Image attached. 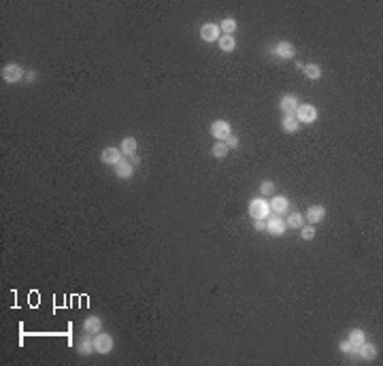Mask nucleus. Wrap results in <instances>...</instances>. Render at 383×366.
<instances>
[{
  "mask_svg": "<svg viewBox=\"0 0 383 366\" xmlns=\"http://www.w3.org/2000/svg\"><path fill=\"white\" fill-rule=\"evenodd\" d=\"M247 211H249V218H253V220H266V218H270V205H268V200L264 196L251 198Z\"/></svg>",
  "mask_w": 383,
  "mask_h": 366,
  "instance_id": "1",
  "label": "nucleus"
},
{
  "mask_svg": "<svg viewBox=\"0 0 383 366\" xmlns=\"http://www.w3.org/2000/svg\"><path fill=\"white\" fill-rule=\"evenodd\" d=\"M113 347H115V341H113V337H111L109 332L94 334V352L98 354V356L111 354V352H113Z\"/></svg>",
  "mask_w": 383,
  "mask_h": 366,
  "instance_id": "2",
  "label": "nucleus"
},
{
  "mask_svg": "<svg viewBox=\"0 0 383 366\" xmlns=\"http://www.w3.org/2000/svg\"><path fill=\"white\" fill-rule=\"evenodd\" d=\"M296 119H298V124L303 126V124H315L317 122V109L313 107V104L309 102H305V104H298V109H296Z\"/></svg>",
  "mask_w": 383,
  "mask_h": 366,
  "instance_id": "3",
  "label": "nucleus"
},
{
  "mask_svg": "<svg viewBox=\"0 0 383 366\" xmlns=\"http://www.w3.org/2000/svg\"><path fill=\"white\" fill-rule=\"evenodd\" d=\"M209 132H211V137L215 141H224V143H226V139L232 134V128L226 119H215V122L209 126Z\"/></svg>",
  "mask_w": 383,
  "mask_h": 366,
  "instance_id": "4",
  "label": "nucleus"
},
{
  "mask_svg": "<svg viewBox=\"0 0 383 366\" xmlns=\"http://www.w3.org/2000/svg\"><path fill=\"white\" fill-rule=\"evenodd\" d=\"M268 205H270V213H275V215H288L290 213V198L288 196H281V194H273L268 200Z\"/></svg>",
  "mask_w": 383,
  "mask_h": 366,
  "instance_id": "5",
  "label": "nucleus"
},
{
  "mask_svg": "<svg viewBox=\"0 0 383 366\" xmlns=\"http://www.w3.org/2000/svg\"><path fill=\"white\" fill-rule=\"evenodd\" d=\"M24 69L17 64V62H9L2 69V79H4V83H19L21 79H24Z\"/></svg>",
  "mask_w": 383,
  "mask_h": 366,
  "instance_id": "6",
  "label": "nucleus"
},
{
  "mask_svg": "<svg viewBox=\"0 0 383 366\" xmlns=\"http://www.w3.org/2000/svg\"><path fill=\"white\" fill-rule=\"evenodd\" d=\"M122 160H124V153L119 147H104L100 151V162L107 164V166H117Z\"/></svg>",
  "mask_w": 383,
  "mask_h": 366,
  "instance_id": "7",
  "label": "nucleus"
},
{
  "mask_svg": "<svg viewBox=\"0 0 383 366\" xmlns=\"http://www.w3.org/2000/svg\"><path fill=\"white\" fill-rule=\"evenodd\" d=\"M222 36V30H220V24H213V21H207V24L200 26V39L205 43H215L220 41Z\"/></svg>",
  "mask_w": 383,
  "mask_h": 366,
  "instance_id": "8",
  "label": "nucleus"
},
{
  "mask_svg": "<svg viewBox=\"0 0 383 366\" xmlns=\"http://www.w3.org/2000/svg\"><path fill=\"white\" fill-rule=\"evenodd\" d=\"M285 230H288V223H285L283 218L275 215V218H266V232L270 236H283Z\"/></svg>",
  "mask_w": 383,
  "mask_h": 366,
  "instance_id": "9",
  "label": "nucleus"
},
{
  "mask_svg": "<svg viewBox=\"0 0 383 366\" xmlns=\"http://www.w3.org/2000/svg\"><path fill=\"white\" fill-rule=\"evenodd\" d=\"M298 104H300V100H298L296 94H283L281 100H279V109H281L283 115H294Z\"/></svg>",
  "mask_w": 383,
  "mask_h": 366,
  "instance_id": "10",
  "label": "nucleus"
},
{
  "mask_svg": "<svg viewBox=\"0 0 383 366\" xmlns=\"http://www.w3.org/2000/svg\"><path fill=\"white\" fill-rule=\"evenodd\" d=\"M324 218H326V207L324 205H311L309 209H306V213H305V221H309L311 226L324 221Z\"/></svg>",
  "mask_w": 383,
  "mask_h": 366,
  "instance_id": "11",
  "label": "nucleus"
},
{
  "mask_svg": "<svg viewBox=\"0 0 383 366\" xmlns=\"http://www.w3.org/2000/svg\"><path fill=\"white\" fill-rule=\"evenodd\" d=\"M273 54L277 58H281V60H294L296 56V47L292 45L290 41H281V43H277V47L273 49Z\"/></svg>",
  "mask_w": 383,
  "mask_h": 366,
  "instance_id": "12",
  "label": "nucleus"
},
{
  "mask_svg": "<svg viewBox=\"0 0 383 366\" xmlns=\"http://www.w3.org/2000/svg\"><path fill=\"white\" fill-rule=\"evenodd\" d=\"M77 354L83 356V358L96 354V352H94V337H92V334H85V332H83V337L77 341Z\"/></svg>",
  "mask_w": 383,
  "mask_h": 366,
  "instance_id": "13",
  "label": "nucleus"
},
{
  "mask_svg": "<svg viewBox=\"0 0 383 366\" xmlns=\"http://www.w3.org/2000/svg\"><path fill=\"white\" fill-rule=\"evenodd\" d=\"M83 332L85 334H98V332H102V319L98 317V315H87L85 319H83Z\"/></svg>",
  "mask_w": 383,
  "mask_h": 366,
  "instance_id": "14",
  "label": "nucleus"
},
{
  "mask_svg": "<svg viewBox=\"0 0 383 366\" xmlns=\"http://www.w3.org/2000/svg\"><path fill=\"white\" fill-rule=\"evenodd\" d=\"M119 149H122L124 158H134V155H137V149H139V141L134 137H126L122 141V145H119Z\"/></svg>",
  "mask_w": 383,
  "mask_h": 366,
  "instance_id": "15",
  "label": "nucleus"
},
{
  "mask_svg": "<svg viewBox=\"0 0 383 366\" xmlns=\"http://www.w3.org/2000/svg\"><path fill=\"white\" fill-rule=\"evenodd\" d=\"M354 356H358V358H362V360H375L377 358V347L373 345V343H362L358 349H356V354Z\"/></svg>",
  "mask_w": 383,
  "mask_h": 366,
  "instance_id": "16",
  "label": "nucleus"
},
{
  "mask_svg": "<svg viewBox=\"0 0 383 366\" xmlns=\"http://www.w3.org/2000/svg\"><path fill=\"white\" fill-rule=\"evenodd\" d=\"M281 128H283V132H288V134L300 132V124H298L296 115H283L281 117Z\"/></svg>",
  "mask_w": 383,
  "mask_h": 366,
  "instance_id": "17",
  "label": "nucleus"
},
{
  "mask_svg": "<svg viewBox=\"0 0 383 366\" xmlns=\"http://www.w3.org/2000/svg\"><path fill=\"white\" fill-rule=\"evenodd\" d=\"M113 170H115V177H117V179H124V181L134 175V166H132L130 162H126V160H122V162L117 164V166H113Z\"/></svg>",
  "mask_w": 383,
  "mask_h": 366,
  "instance_id": "18",
  "label": "nucleus"
},
{
  "mask_svg": "<svg viewBox=\"0 0 383 366\" xmlns=\"http://www.w3.org/2000/svg\"><path fill=\"white\" fill-rule=\"evenodd\" d=\"M217 45H220V49L224 51V54H232V51L236 49V41H234V36L232 34H222Z\"/></svg>",
  "mask_w": 383,
  "mask_h": 366,
  "instance_id": "19",
  "label": "nucleus"
},
{
  "mask_svg": "<svg viewBox=\"0 0 383 366\" xmlns=\"http://www.w3.org/2000/svg\"><path fill=\"white\" fill-rule=\"evenodd\" d=\"M347 341L351 343V347H354V354H356V349L362 345V343L366 341V334H364V330H360V328H354V330L349 332V337H347Z\"/></svg>",
  "mask_w": 383,
  "mask_h": 366,
  "instance_id": "20",
  "label": "nucleus"
},
{
  "mask_svg": "<svg viewBox=\"0 0 383 366\" xmlns=\"http://www.w3.org/2000/svg\"><path fill=\"white\" fill-rule=\"evenodd\" d=\"M228 153H230V149H228V145L224 143V141H217V143L211 147V155H213V158H217V160H226Z\"/></svg>",
  "mask_w": 383,
  "mask_h": 366,
  "instance_id": "21",
  "label": "nucleus"
},
{
  "mask_svg": "<svg viewBox=\"0 0 383 366\" xmlns=\"http://www.w3.org/2000/svg\"><path fill=\"white\" fill-rule=\"evenodd\" d=\"M285 223H288V228H303L305 226V215L303 213H298V211H294V213H290V218L285 220Z\"/></svg>",
  "mask_w": 383,
  "mask_h": 366,
  "instance_id": "22",
  "label": "nucleus"
},
{
  "mask_svg": "<svg viewBox=\"0 0 383 366\" xmlns=\"http://www.w3.org/2000/svg\"><path fill=\"white\" fill-rule=\"evenodd\" d=\"M303 73L306 74V77H309L311 81H317L319 77H321V69H319V64H305L303 66Z\"/></svg>",
  "mask_w": 383,
  "mask_h": 366,
  "instance_id": "23",
  "label": "nucleus"
},
{
  "mask_svg": "<svg viewBox=\"0 0 383 366\" xmlns=\"http://www.w3.org/2000/svg\"><path fill=\"white\" fill-rule=\"evenodd\" d=\"M220 30H222V34H232L236 30V19L234 17H226L220 24Z\"/></svg>",
  "mask_w": 383,
  "mask_h": 366,
  "instance_id": "24",
  "label": "nucleus"
},
{
  "mask_svg": "<svg viewBox=\"0 0 383 366\" xmlns=\"http://www.w3.org/2000/svg\"><path fill=\"white\" fill-rule=\"evenodd\" d=\"M275 194V183L270 181V179H264V181L260 183V196H273Z\"/></svg>",
  "mask_w": 383,
  "mask_h": 366,
  "instance_id": "25",
  "label": "nucleus"
},
{
  "mask_svg": "<svg viewBox=\"0 0 383 366\" xmlns=\"http://www.w3.org/2000/svg\"><path fill=\"white\" fill-rule=\"evenodd\" d=\"M300 238H303V241H313V238H315V228L311 226V223H309V226L300 228Z\"/></svg>",
  "mask_w": 383,
  "mask_h": 366,
  "instance_id": "26",
  "label": "nucleus"
},
{
  "mask_svg": "<svg viewBox=\"0 0 383 366\" xmlns=\"http://www.w3.org/2000/svg\"><path fill=\"white\" fill-rule=\"evenodd\" d=\"M339 349H341L343 354H347V356H354V347H351V343H349L347 339L339 343Z\"/></svg>",
  "mask_w": 383,
  "mask_h": 366,
  "instance_id": "27",
  "label": "nucleus"
},
{
  "mask_svg": "<svg viewBox=\"0 0 383 366\" xmlns=\"http://www.w3.org/2000/svg\"><path fill=\"white\" fill-rule=\"evenodd\" d=\"M238 143H241V141H238V137H236V134H230V137L226 139V145H228V149H236V147H238Z\"/></svg>",
  "mask_w": 383,
  "mask_h": 366,
  "instance_id": "28",
  "label": "nucleus"
},
{
  "mask_svg": "<svg viewBox=\"0 0 383 366\" xmlns=\"http://www.w3.org/2000/svg\"><path fill=\"white\" fill-rule=\"evenodd\" d=\"M253 228L258 232H266V220H253Z\"/></svg>",
  "mask_w": 383,
  "mask_h": 366,
  "instance_id": "29",
  "label": "nucleus"
},
{
  "mask_svg": "<svg viewBox=\"0 0 383 366\" xmlns=\"http://www.w3.org/2000/svg\"><path fill=\"white\" fill-rule=\"evenodd\" d=\"M34 77H36V73H34V71H30V73L26 74V83H32Z\"/></svg>",
  "mask_w": 383,
  "mask_h": 366,
  "instance_id": "30",
  "label": "nucleus"
}]
</instances>
